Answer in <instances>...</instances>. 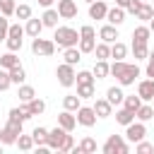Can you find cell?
Returning a JSON list of instances; mask_svg holds the SVG:
<instances>
[{
  "instance_id": "obj_1",
  "label": "cell",
  "mask_w": 154,
  "mask_h": 154,
  "mask_svg": "<svg viewBox=\"0 0 154 154\" xmlns=\"http://www.w3.org/2000/svg\"><path fill=\"white\" fill-rule=\"evenodd\" d=\"M53 41H55V46H60V48L77 46V41H79V31L72 29V26H55V31H53Z\"/></svg>"
},
{
  "instance_id": "obj_2",
  "label": "cell",
  "mask_w": 154,
  "mask_h": 154,
  "mask_svg": "<svg viewBox=\"0 0 154 154\" xmlns=\"http://www.w3.org/2000/svg\"><path fill=\"white\" fill-rule=\"evenodd\" d=\"M103 154H128L130 147H128V140L123 135H108V140L103 142Z\"/></svg>"
},
{
  "instance_id": "obj_3",
  "label": "cell",
  "mask_w": 154,
  "mask_h": 154,
  "mask_svg": "<svg viewBox=\"0 0 154 154\" xmlns=\"http://www.w3.org/2000/svg\"><path fill=\"white\" fill-rule=\"evenodd\" d=\"M22 132H24V123H22V120H10V118H7L5 128H2V144H14L17 137H19Z\"/></svg>"
},
{
  "instance_id": "obj_4",
  "label": "cell",
  "mask_w": 154,
  "mask_h": 154,
  "mask_svg": "<svg viewBox=\"0 0 154 154\" xmlns=\"http://www.w3.org/2000/svg\"><path fill=\"white\" fill-rule=\"evenodd\" d=\"M53 51H55V41H51V38H41V36H36V38L31 41V53H34V55L48 58V55H53Z\"/></svg>"
},
{
  "instance_id": "obj_5",
  "label": "cell",
  "mask_w": 154,
  "mask_h": 154,
  "mask_svg": "<svg viewBox=\"0 0 154 154\" xmlns=\"http://www.w3.org/2000/svg\"><path fill=\"white\" fill-rule=\"evenodd\" d=\"M75 65H70V63H60L58 65V70H55V77H58V84L60 87H72L75 84Z\"/></svg>"
},
{
  "instance_id": "obj_6",
  "label": "cell",
  "mask_w": 154,
  "mask_h": 154,
  "mask_svg": "<svg viewBox=\"0 0 154 154\" xmlns=\"http://www.w3.org/2000/svg\"><path fill=\"white\" fill-rule=\"evenodd\" d=\"M144 137H147V125H144L142 120H137V123L132 120L130 125H125V140H128V142L135 144V142H140V140H144Z\"/></svg>"
},
{
  "instance_id": "obj_7",
  "label": "cell",
  "mask_w": 154,
  "mask_h": 154,
  "mask_svg": "<svg viewBox=\"0 0 154 154\" xmlns=\"http://www.w3.org/2000/svg\"><path fill=\"white\" fill-rule=\"evenodd\" d=\"M137 77H140V67H137V63H132V65H130V63H125V70H123L116 79H118V84H120V87H128V84H135V79H137Z\"/></svg>"
},
{
  "instance_id": "obj_8",
  "label": "cell",
  "mask_w": 154,
  "mask_h": 154,
  "mask_svg": "<svg viewBox=\"0 0 154 154\" xmlns=\"http://www.w3.org/2000/svg\"><path fill=\"white\" fill-rule=\"evenodd\" d=\"M75 118H77V123H79V125H84V128L96 125V113H94V108H91V106H79Z\"/></svg>"
},
{
  "instance_id": "obj_9",
  "label": "cell",
  "mask_w": 154,
  "mask_h": 154,
  "mask_svg": "<svg viewBox=\"0 0 154 154\" xmlns=\"http://www.w3.org/2000/svg\"><path fill=\"white\" fill-rule=\"evenodd\" d=\"M65 135H67V130L65 128H60V125H55L53 130H48V140H46V144H48V149H60V144H63V140H65Z\"/></svg>"
},
{
  "instance_id": "obj_10",
  "label": "cell",
  "mask_w": 154,
  "mask_h": 154,
  "mask_svg": "<svg viewBox=\"0 0 154 154\" xmlns=\"http://www.w3.org/2000/svg\"><path fill=\"white\" fill-rule=\"evenodd\" d=\"M58 14H60V19H75L77 17V2L75 0H58Z\"/></svg>"
},
{
  "instance_id": "obj_11",
  "label": "cell",
  "mask_w": 154,
  "mask_h": 154,
  "mask_svg": "<svg viewBox=\"0 0 154 154\" xmlns=\"http://www.w3.org/2000/svg\"><path fill=\"white\" fill-rule=\"evenodd\" d=\"M137 96L142 101H152V96H154V79L152 77H147V79H142L137 84Z\"/></svg>"
},
{
  "instance_id": "obj_12",
  "label": "cell",
  "mask_w": 154,
  "mask_h": 154,
  "mask_svg": "<svg viewBox=\"0 0 154 154\" xmlns=\"http://www.w3.org/2000/svg\"><path fill=\"white\" fill-rule=\"evenodd\" d=\"M106 22L108 24H113V26H120L123 22H125V10L123 7H108V12H106Z\"/></svg>"
},
{
  "instance_id": "obj_13",
  "label": "cell",
  "mask_w": 154,
  "mask_h": 154,
  "mask_svg": "<svg viewBox=\"0 0 154 154\" xmlns=\"http://www.w3.org/2000/svg\"><path fill=\"white\" fill-rule=\"evenodd\" d=\"M106 12H108V5H106L103 0L89 2V17H91V19H106Z\"/></svg>"
},
{
  "instance_id": "obj_14",
  "label": "cell",
  "mask_w": 154,
  "mask_h": 154,
  "mask_svg": "<svg viewBox=\"0 0 154 154\" xmlns=\"http://www.w3.org/2000/svg\"><path fill=\"white\" fill-rule=\"evenodd\" d=\"M99 38H101L103 43H113V41H118V26H113V24H103V26L99 29Z\"/></svg>"
},
{
  "instance_id": "obj_15",
  "label": "cell",
  "mask_w": 154,
  "mask_h": 154,
  "mask_svg": "<svg viewBox=\"0 0 154 154\" xmlns=\"http://www.w3.org/2000/svg\"><path fill=\"white\" fill-rule=\"evenodd\" d=\"M91 108H94V113H96V118H108V116L113 113V106L108 103V99H96Z\"/></svg>"
},
{
  "instance_id": "obj_16",
  "label": "cell",
  "mask_w": 154,
  "mask_h": 154,
  "mask_svg": "<svg viewBox=\"0 0 154 154\" xmlns=\"http://www.w3.org/2000/svg\"><path fill=\"white\" fill-rule=\"evenodd\" d=\"M58 125H60V128H65L67 132H72V130L77 128V118L72 116V111H67V108H65V111L58 116Z\"/></svg>"
},
{
  "instance_id": "obj_17",
  "label": "cell",
  "mask_w": 154,
  "mask_h": 154,
  "mask_svg": "<svg viewBox=\"0 0 154 154\" xmlns=\"http://www.w3.org/2000/svg\"><path fill=\"white\" fill-rule=\"evenodd\" d=\"M41 31H43V22L29 17V19H26V26H24V34L31 36V38H36V36H41Z\"/></svg>"
},
{
  "instance_id": "obj_18",
  "label": "cell",
  "mask_w": 154,
  "mask_h": 154,
  "mask_svg": "<svg viewBox=\"0 0 154 154\" xmlns=\"http://www.w3.org/2000/svg\"><path fill=\"white\" fill-rule=\"evenodd\" d=\"M58 19H60V14H58V10H53V7H46V12L41 14L43 26H48V29H55V26H58Z\"/></svg>"
},
{
  "instance_id": "obj_19",
  "label": "cell",
  "mask_w": 154,
  "mask_h": 154,
  "mask_svg": "<svg viewBox=\"0 0 154 154\" xmlns=\"http://www.w3.org/2000/svg\"><path fill=\"white\" fill-rule=\"evenodd\" d=\"M7 118H10V120H22V123H24V120H29V118H34V116H31L29 106H26V103H22L19 108H12Z\"/></svg>"
},
{
  "instance_id": "obj_20",
  "label": "cell",
  "mask_w": 154,
  "mask_h": 154,
  "mask_svg": "<svg viewBox=\"0 0 154 154\" xmlns=\"http://www.w3.org/2000/svg\"><path fill=\"white\" fill-rule=\"evenodd\" d=\"M63 58H65V63H70V65H77V63L82 60V51H79L77 46L63 48Z\"/></svg>"
},
{
  "instance_id": "obj_21",
  "label": "cell",
  "mask_w": 154,
  "mask_h": 154,
  "mask_svg": "<svg viewBox=\"0 0 154 154\" xmlns=\"http://www.w3.org/2000/svg\"><path fill=\"white\" fill-rule=\"evenodd\" d=\"M106 99H108V103H111V106H120V103H123V99H125V94H123V89H120V87H108Z\"/></svg>"
},
{
  "instance_id": "obj_22",
  "label": "cell",
  "mask_w": 154,
  "mask_h": 154,
  "mask_svg": "<svg viewBox=\"0 0 154 154\" xmlns=\"http://www.w3.org/2000/svg\"><path fill=\"white\" fill-rule=\"evenodd\" d=\"M149 36H152V31H149V26H144V24L132 29V41H135V43H147Z\"/></svg>"
},
{
  "instance_id": "obj_23",
  "label": "cell",
  "mask_w": 154,
  "mask_h": 154,
  "mask_svg": "<svg viewBox=\"0 0 154 154\" xmlns=\"http://www.w3.org/2000/svg\"><path fill=\"white\" fill-rule=\"evenodd\" d=\"M135 120V111H130V108H118L116 111V123H120V125H130Z\"/></svg>"
},
{
  "instance_id": "obj_24",
  "label": "cell",
  "mask_w": 154,
  "mask_h": 154,
  "mask_svg": "<svg viewBox=\"0 0 154 154\" xmlns=\"http://www.w3.org/2000/svg\"><path fill=\"white\" fill-rule=\"evenodd\" d=\"M135 118H137V120H142V123L152 120V118H154V108H152V103H142V106L135 111Z\"/></svg>"
},
{
  "instance_id": "obj_25",
  "label": "cell",
  "mask_w": 154,
  "mask_h": 154,
  "mask_svg": "<svg viewBox=\"0 0 154 154\" xmlns=\"http://www.w3.org/2000/svg\"><path fill=\"white\" fill-rule=\"evenodd\" d=\"M135 17H137L140 22H149V19L154 17V7H152L149 2H142V5L137 7V12H135Z\"/></svg>"
},
{
  "instance_id": "obj_26",
  "label": "cell",
  "mask_w": 154,
  "mask_h": 154,
  "mask_svg": "<svg viewBox=\"0 0 154 154\" xmlns=\"http://www.w3.org/2000/svg\"><path fill=\"white\" fill-rule=\"evenodd\" d=\"M125 55H128V46H125L123 41H113V43H111V58L123 60Z\"/></svg>"
},
{
  "instance_id": "obj_27",
  "label": "cell",
  "mask_w": 154,
  "mask_h": 154,
  "mask_svg": "<svg viewBox=\"0 0 154 154\" xmlns=\"http://www.w3.org/2000/svg\"><path fill=\"white\" fill-rule=\"evenodd\" d=\"M17 63H19V58L14 55V51H7V53H2V55H0V67H2V70L14 67Z\"/></svg>"
},
{
  "instance_id": "obj_28",
  "label": "cell",
  "mask_w": 154,
  "mask_h": 154,
  "mask_svg": "<svg viewBox=\"0 0 154 154\" xmlns=\"http://www.w3.org/2000/svg\"><path fill=\"white\" fill-rule=\"evenodd\" d=\"M7 72H10V79H12V84H22V82L26 79V72H24V67H22L19 63H17L14 67H10Z\"/></svg>"
},
{
  "instance_id": "obj_29",
  "label": "cell",
  "mask_w": 154,
  "mask_h": 154,
  "mask_svg": "<svg viewBox=\"0 0 154 154\" xmlns=\"http://www.w3.org/2000/svg\"><path fill=\"white\" fill-rule=\"evenodd\" d=\"M91 53H96V60H108V58H111V43H103V41H101V43L94 46Z\"/></svg>"
},
{
  "instance_id": "obj_30",
  "label": "cell",
  "mask_w": 154,
  "mask_h": 154,
  "mask_svg": "<svg viewBox=\"0 0 154 154\" xmlns=\"http://www.w3.org/2000/svg\"><path fill=\"white\" fill-rule=\"evenodd\" d=\"M17 96H19V101H22V103H26V101H31V99L36 96V91H34V87H29V84H19Z\"/></svg>"
},
{
  "instance_id": "obj_31",
  "label": "cell",
  "mask_w": 154,
  "mask_h": 154,
  "mask_svg": "<svg viewBox=\"0 0 154 154\" xmlns=\"http://www.w3.org/2000/svg\"><path fill=\"white\" fill-rule=\"evenodd\" d=\"M26 106H29L31 116H41V113L46 111V101H43V99H38V96H34L31 101H26Z\"/></svg>"
},
{
  "instance_id": "obj_32",
  "label": "cell",
  "mask_w": 154,
  "mask_h": 154,
  "mask_svg": "<svg viewBox=\"0 0 154 154\" xmlns=\"http://www.w3.org/2000/svg\"><path fill=\"white\" fill-rule=\"evenodd\" d=\"M31 137H34V147H41V144H46V140H48V130L38 125V128L31 130Z\"/></svg>"
},
{
  "instance_id": "obj_33",
  "label": "cell",
  "mask_w": 154,
  "mask_h": 154,
  "mask_svg": "<svg viewBox=\"0 0 154 154\" xmlns=\"http://www.w3.org/2000/svg\"><path fill=\"white\" fill-rule=\"evenodd\" d=\"M77 149H79V154H94L96 152V140H91V137H84L79 144H75Z\"/></svg>"
},
{
  "instance_id": "obj_34",
  "label": "cell",
  "mask_w": 154,
  "mask_h": 154,
  "mask_svg": "<svg viewBox=\"0 0 154 154\" xmlns=\"http://www.w3.org/2000/svg\"><path fill=\"white\" fill-rule=\"evenodd\" d=\"M91 75H94L96 79H103V77H108V63H106V60H96V63H94V70H91Z\"/></svg>"
},
{
  "instance_id": "obj_35",
  "label": "cell",
  "mask_w": 154,
  "mask_h": 154,
  "mask_svg": "<svg viewBox=\"0 0 154 154\" xmlns=\"http://www.w3.org/2000/svg\"><path fill=\"white\" fill-rule=\"evenodd\" d=\"M82 106V99L77 96V94H67L65 99H63V108H67V111H77Z\"/></svg>"
},
{
  "instance_id": "obj_36",
  "label": "cell",
  "mask_w": 154,
  "mask_h": 154,
  "mask_svg": "<svg viewBox=\"0 0 154 154\" xmlns=\"http://www.w3.org/2000/svg\"><path fill=\"white\" fill-rule=\"evenodd\" d=\"M132 55H135V60H147V55H149L147 43H135L132 41Z\"/></svg>"
},
{
  "instance_id": "obj_37",
  "label": "cell",
  "mask_w": 154,
  "mask_h": 154,
  "mask_svg": "<svg viewBox=\"0 0 154 154\" xmlns=\"http://www.w3.org/2000/svg\"><path fill=\"white\" fill-rule=\"evenodd\" d=\"M14 144H17V147H19L22 152H29V149H34V137H31V135H24V132H22V135L17 137V142H14Z\"/></svg>"
},
{
  "instance_id": "obj_38",
  "label": "cell",
  "mask_w": 154,
  "mask_h": 154,
  "mask_svg": "<svg viewBox=\"0 0 154 154\" xmlns=\"http://www.w3.org/2000/svg\"><path fill=\"white\" fill-rule=\"evenodd\" d=\"M94 75L89 72V70H82V72H77L75 75V84H94Z\"/></svg>"
},
{
  "instance_id": "obj_39",
  "label": "cell",
  "mask_w": 154,
  "mask_h": 154,
  "mask_svg": "<svg viewBox=\"0 0 154 154\" xmlns=\"http://www.w3.org/2000/svg\"><path fill=\"white\" fill-rule=\"evenodd\" d=\"M14 17H17V19H24V22H26V19L31 17V7H29V5H24V2H19V5L14 7Z\"/></svg>"
},
{
  "instance_id": "obj_40",
  "label": "cell",
  "mask_w": 154,
  "mask_h": 154,
  "mask_svg": "<svg viewBox=\"0 0 154 154\" xmlns=\"http://www.w3.org/2000/svg\"><path fill=\"white\" fill-rule=\"evenodd\" d=\"M94 84H77V96L79 99H91L94 96Z\"/></svg>"
},
{
  "instance_id": "obj_41",
  "label": "cell",
  "mask_w": 154,
  "mask_h": 154,
  "mask_svg": "<svg viewBox=\"0 0 154 154\" xmlns=\"http://www.w3.org/2000/svg\"><path fill=\"white\" fill-rule=\"evenodd\" d=\"M14 7H17V2H14V0H0V14L12 17V14H14Z\"/></svg>"
},
{
  "instance_id": "obj_42",
  "label": "cell",
  "mask_w": 154,
  "mask_h": 154,
  "mask_svg": "<svg viewBox=\"0 0 154 154\" xmlns=\"http://www.w3.org/2000/svg\"><path fill=\"white\" fill-rule=\"evenodd\" d=\"M123 106H125V108H130V111H137V108L142 106V99H140V96H135V94H132V96H125V99H123Z\"/></svg>"
},
{
  "instance_id": "obj_43",
  "label": "cell",
  "mask_w": 154,
  "mask_h": 154,
  "mask_svg": "<svg viewBox=\"0 0 154 154\" xmlns=\"http://www.w3.org/2000/svg\"><path fill=\"white\" fill-rule=\"evenodd\" d=\"M94 46H96V41H94V38H79V41H77V48H79L82 53H91V51H94Z\"/></svg>"
},
{
  "instance_id": "obj_44",
  "label": "cell",
  "mask_w": 154,
  "mask_h": 154,
  "mask_svg": "<svg viewBox=\"0 0 154 154\" xmlns=\"http://www.w3.org/2000/svg\"><path fill=\"white\" fill-rule=\"evenodd\" d=\"M135 152H137V154H152V152H154V144L140 140V142H135Z\"/></svg>"
},
{
  "instance_id": "obj_45",
  "label": "cell",
  "mask_w": 154,
  "mask_h": 154,
  "mask_svg": "<svg viewBox=\"0 0 154 154\" xmlns=\"http://www.w3.org/2000/svg\"><path fill=\"white\" fill-rule=\"evenodd\" d=\"M5 43H7V51H22V43H24V38H12V36H7L5 38Z\"/></svg>"
},
{
  "instance_id": "obj_46",
  "label": "cell",
  "mask_w": 154,
  "mask_h": 154,
  "mask_svg": "<svg viewBox=\"0 0 154 154\" xmlns=\"http://www.w3.org/2000/svg\"><path fill=\"white\" fill-rule=\"evenodd\" d=\"M123 70H125V60H113V65H108V75L113 77H118Z\"/></svg>"
},
{
  "instance_id": "obj_47",
  "label": "cell",
  "mask_w": 154,
  "mask_h": 154,
  "mask_svg": "<svg viewBox=\"0 0 154 154\" xmlns=\"http://www.w3.org/2000/svg\"><path fill=\"white\" fill-rule=\"evenodd\" d=\"M79 38H96V29H94L91 24H84V26L79 29Z\"/></svg>"
},
{
  "instance_id": "obj_48",
  "label": "cell",
  "mask_w": 154,
  "mask_h": 154,
  "mask_svg": "<svg viewBox=\"0 0 154 154\" xmlns=\"http://www.w3.org/2000/svg\"><path fill=\"white\" fill-rule=\"evenodd\" d=\"M72 149H75V137H72V135H70V132H67V135H65V140H63V144H60V149H58V152H72Z\"/></svg>"
},
{
  "instance_id": "obj_49",
  "label": "cell",
  "mask_w": 154,
  "mask_h": 154,
  "mask_svg": "<svg viewBox=\"0 0 154 154\" xmlns=\"http://www.w3.org/2000/svg\"><path fill=\"white\" fill-rule=\"evenodd\" d=\"M10 84H12V79H10V72L0 67V91H5V89H10Z\"/></svg>"
},
{
  "instance_id": "obj_50",
  "label": "cell",
  "mask_w": 154,
  "mask_h": 154,
  "mask_svg": "<svg viewBox=\"0 0 154 154\" xmlns=\"http://www.w3.org/2000/svg\"><path fill=\"white\" fill-rule=\"evenodd\" d=\"M7 31H10V19L5 14H0V41L7 38Z\"/></svg>"
},
{
  "instance_id": "obj_51",
  "label": "cell",
  "mask_w": 154,
  "mask_h": 154,
  "mask_svg": "<svg viewBox=\"0 0 154 154\" xmlns=\"http://www.w3.org/2000/svg\"><path fill=\"white\" fill-rule=\"evenodd\" d=\"M7 36H12V38H22V36H24V26H19V24H10Z\"/></svg>"
},
{
  "instance_id": "obj_52",
  "label": "cell",
  "mask_w": 154,
  "mask_h": 154,
  "mask_svg": "<svg viewBox=\"0 0 154 154\" xmlns=\"http://www.w3.org/2000/svg\"><path fill=\"white\" fill-rule=\"evenodd\" d=\"M147 77H152L154 79V51H149V55H147Z\"/></svg>"
},
{
  "instance_id": "obj_53",
  "label": "cell",
  "mask_w": 154,
  "mask_h": 154,
  "mask_svg": "<svg viewBox=\"0 0 154 154\" xmlns=\"http://www.w3.org/2000/svg\"><path fill=\"white\" fill-rule=\"evenodd\" d=\"M140 5H142V0H128V5H125V10H128V12H132V14H135V12H137V7H140Z\"/></svg>"
},
{
  "instance_id": "obj_54",
  "label": "cell",
  "mask_w": 154,
  "mask_h": 154,
  "mask_svg": "<svg viewBox=\"0 0 154 154\" xmlns=\"http://www.w3.org/2000/svg\"><path fill=\"white\" fill-rule=\"evenodd\" d=\"M53 2H55V0H38V5H41V7H51Z\"/></svg>"
},
{
  "instance_id": "obj_55",
  "label": "cell",
  "mask_w": 154,
  "mask_h": 154,
  "mask_svg": "<svg viewBox=\"0 0 154 154\" xmlns=\"http://www.w3.org/2000/svg\"><path fill=\"white\" fill-rule=\"evenodd\" d=\"M147 26H149V31H152V34H154V17H152V19H149V22H147Z\"/></svg>"
},
{
  "instance_id": "obj_56",
  "label": "cell",
  "mask_w": 154,
  "mask_h": 154,
  "mask_svg": "<svg viewBox=\"0 0 154 154\" xmlns=\"http://www.w3.org/2000/svg\"><path fill=\"white\" fill-rule=\"evenodd\" d=\"M116 5H118V7H123V10H125V5H128V0H116Z\"/></svg>"
},
{
  "instance_id": "obj_57",
  "label": "cell",
  "mask_w": 154,
  "mask_h": 154,
  "mask_svg": "<svg viewBox=\"0 0 154 154\" xmlns=\"http://www.w3.org/2000/svg\"><path fill=\"white\" fill-rule=\"evenodd\" d=\"M0 142H2V128H0Z\"/></svg>"
},
{
  "instance_id": "obj_58",
  "label": "cell",
  "mask_w": 154,
  "mask_h": 154,
  "mask_svg": "<svg viewBox=\"0 0 154 154\" xmlns=\"http://www.w3.org/2000/svg\"><path fill=\"white\" fill-rule=\"evenodd\" d=\"M0 154H2V142H0Z\"/></svg>"
},
{
  "instance_id": "obj_59",
  "label": "cell",
  "mask_w": 154,
  "mask_h": 154,
  "mask_svg": "<svg viewBox=\"0 0 154 154\" xmlns=\"http://www.w3.org/2000/svg\"><path fill=\"white\" fill-rule=\"evenodd\" d=\"M152 108H154V96H152Z\"/></svg>"
},
{
  "instance_id": "obj_60",
  "label": "cell",
  "mask_w": 154,
  "mask_h": 154,
  "mask_svg": "<svg viewBox=\"0 0 154 154\" xmlns=\"http://www.w3.org/2000/svg\"><path fill=\"white\" fill-rule=\"evenodd\" d=\"M149 5H152V7H154V0H152V2H149Z\"/></svg>"
},
{
  "instance_id": "obj_61",
  "label": "cell",
  "mask_w": 154,
  "mask_h": 154,
  "mask_svg": "<svg viewBox=\"0 0 154 154\" xmlns=\"http://www.w3.org/2000/svg\"><path fill=\"white\" fill-rule=\"evenodd\" d=\"M84 2H94V0H84Z\"/></svg>"
},
{
  "instance_id": "obj_62",
  "label": "cell",
  "mask_w": 154,
  "mask_h": 154,
  "mask_svg": "<svg viewBox=\"0 0 154 154\" xmlns=\"http://www.w3.org/2000/svg\"><path fill=\"white\" fill-rule=\"evenodd\" d=\"M142 2H147V0H142Z\"/></svg>"
}]
</instances>
